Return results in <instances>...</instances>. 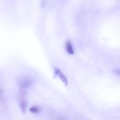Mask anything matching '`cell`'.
<instances>
[{
  "instance_id": "obj_1",
  "label": "cell",
  "mask_w": 120,
  "mask_h": 120,
  "mask_svg": "<svg viewBox=\"0 0 120 120\" xmlns=\"http://www.w3.org/2000/svg\"><path fill=\"white\" fill-rule=\"evenodd\" d=\"M54 71L55 75L56 76H58L62 80L63 83L67 86L68 84V81L66 76L64 75L61 72L60 70L58 68H54Z\"/></svg>"
},
{
  "instance_id": "obj_2",
  "label": "cell",
  "mask_w": 120,
  "mask_h": 120,
  "mask_svg": "<svg viewBox=\"0 0 120 120\" xmlns=\"http://www.w3.org/2000/svg\"><path fill=\"white\" fill-rule=\"evenodd\" d=\"M20 106L22 111L23 112H24L26 110V106H27V102L25 99V93L24 91H20Z\"/></svg>"
},
{
  "instance_id": "obj_3",
  "label": "cell",
  "mask_w": 120,
  "mask_h": 120,
  "mask_svg": "<svg viewBox=\"0 0 120 120\" xmlns=\"http://www.w3.org/2000/svg\"><path fill=\"white\" fill-rule=\"evenodd\" d=\"M31 83V79L28 77H24L22 79L20 82V87L22 89H25L29 86Z\"/></svg>"
},
{
  "instance_id": "obj_4",
  "label": "cell",
  "mask_w": 120,
  "mask_h": 120,
  "mask_svg": "<svg viewBox=\"0 0 120 120\" xmlns=\"http://www.w3.org/2000/svg\"><path fill=\"white\" fill-rule=\"evenodd\" d=\"M66 51L68 54L73 55L74 53V50L72 43L70 41H68L66 44Z\"/></svg>"
},
{
  "instance_id": "obj_5",
  "label": "cell",
  "mask_w": 120,
  "mask_h": 120,
  "mask_svg": "<svg viewBox=\"0 0 120 120\" xmlns=\"http://www.w3.org/2000/svg\"><path fill=\"white\" fill-rule=\"evenodd\" d=\"M29 111L33 113H37L39 111V109L36 106H33L30 108Z\"/></svg>"
},
{
  "instance_id": "obj_6",
  "label": "cell",
  "mask_w": 120,
  "mask_h": 120,
  "mask_svg": "<svg viewBox=\"0 0 120 120\" xmlns=\"http://www.w3.org/2000/svg\"><path fill=\"white\" fill-rule=\"evenodd\" d=\"M115 73L116 75H119V76H120V69L116 70V71H115Z\"/></svg>"
}]
</instances>
